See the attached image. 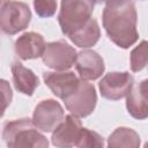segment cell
<instances>
[{
    "label": "cell",
    "instance_id": "cell-1",
    "mask_svg": "<svg viewBox=\"0 0 148 148\" xmlns=\"http://www.w3.org/2000/svg\"><path fill=\"white\" fill-rule=\"evenodd\" d=\"M102 23L109 39L118 47L128 49L139 39L138 13L132 0H108Z\"/></svg>",
    "mask_w": 148,
    "mask_h": 148
},
{
    "label": "cell",
    "instance_id": "cell-2",
    "mask_svg": "<svg viewBox=\"0 0 148 148\" xmlns=\"http://www.w3.org/2000/svg\"><path fill=\"white\" fill-rule=\"evenodd\" d=\"M2 139L6 146L10 148H45L49 146L46 136L39 132L32 119L29 118H20L5 123Z\"/></svg>",
    "mask_w": 148,
    "mask_h": 148
},
{
    "label": "cell",
    "instance_id": "cell-3",
    "mask_svg": "<svg viewBox=\"0 0 148 148\" xmlns=\"http://www.w3.org/2000/svg\"><path fill=\"white\" fill-rule=\"evenodd\" d=\"M96 0H61L58 22L65 36L82 28L91 17Z\"/></svg>",
    "mask_w": 148,
    "mask_h": 148
},
{
    "label": "cell",
    "instance_id": "cell-4",
    "mask_svg": "<svg viewBox=\"0 0 148 148\" xmlns=\"http://www.w3.org/2000/svg\"><path fill=\"white\" fill-rule=\"evenodd\" d=\"M31 21V10L22 1H8L1 5L0 25L6 35H16L28 28Z\"/></svg>",
    "mask_w": 148,
    "mask_h": 148
},
{
    "label": "cell",
    "instance_id": "cell-5",
    "mask_svg": "<svg viewBox=\"0 0 148 148\" xmlns=\"http://www.w3.org/2000/svg\"><path fill=\"white\" fill-rule=\"evenodd\" d=\"M66 109L79 118L90 116L97 104V94L92 83L81 79L79 88L68 97L62 99Z\"/></svg>",
    "mask_w": 148,
    "mask_h": 148
},
{
    "label": "cell",
    "instance_id": "cell-6",
    "mask_svg": "<svg viewBox=\"0 0 148 148\" xmlns=\"http://www.w3.org/2000/svg\"><path fill=\"white\" fill-rule=\"evenodd\" d=\"M77 52L64 39L46 44L42 56L43 62L54 71H67L75 65Z\"/></svg>",
    "mask_w": 148,
    "mask_h": 148
},
{
    "label": "cell",
    "instance_id": "cell-7",
    "mask_svg": "<svg viewBox=\"0 0 148 148\" xmlns=\"http://www.w3.org/2000/svg\"><path fill=\"white\" fill-rule=\"evenodd\" d=\"M65 112L59 102L52 98L40 101L32 113V121L40 132H53L64 120Z\"/></svg>",
    "mask_w": 148,
    "mask_h": 148
},
{
    "label": "cell",
    "instance_id": "cell-8",
    "mask_svg": "<svg viewBox=\"0 0 148 148\" xmlns=\"http://www.w3.org/2000/svg\"><path fill=\"white\" fill-rule=\"evenodd\" d=\"M134 84V77L128 72H110L98 83L102 97L110 101H119L130 92Z\"/></svg>",
    "mask_w": 148,
    "mask_h": 148
},
{
    "label": "cell",
    "instance_id": "cell-9",
    "mask_svg": "<svg viewBox=\"0 0 148 148\" xmlns=\"http://www.w3.org/2000/svg\"><path fill=\"white\" fill-rule=\"evenodd\" d=\"M43 80L52 94L60 99H65L72 95L81 82V79L71 71L45 72L43 73Z\"/></svg>",
    "mask_w": 148,
    "mask_h": 148
},
{
    "label": "cell",
    "instance_id": "cell-10",
    "mask_svg": "<svg viewBox=\"0 0 148 148\" xmlns=\"http://www.w3.org/2000/svg\"><path fill=\"white\" fill-rule=\"evenodd\" d=\"M82 130V123L79 117L74 114L65 116L64 120L52 132L51 142L56 147L68 148L75 147Z\"/></svg>",
    "mask_w": 148,
    "mask_h": 148
},
{
    "label": "cell",
    "instance_id": "cell-11",
    "mask_svg": "<svg viewBox=\"0 0 148 148\" xmlns=\"http://www.w3.org/2000/svg\"><path fill=\"white\" fill-rule=\"evenodd\" d=\"M75 68L80 79L84 81H94L102 76L105 71L103 58L94 50L83 49L77 52Z\"/></svg>",
    "mask_w": 148,
    "mask_h": 148
},
{
    "label": "cell",
    "instance_id": "cell-12",
    "mask_svg": "<svg viewBox=\"0 0 148 148\" xmlns=\"http://www.w3.org/2000/svg\"><path fill=\"white\" fill-rule=\"evenodd\" d=\"M46 43L44 37L35 31L22 34L14 43L16 56L21 60H30L40 58L44 53Z\"/></svg>",
    "mask_w": 148,
    "mask_h": 148
},
{
    "label": "cell",
    "instance_id": "cell-13",
    "mask_svg": "<svg viewBox=\"0 0 148 148\" xmlns=\"http://www.w3.org/2000/svg\"><path fill=\"white\" fill-rule=\"evenodd\" d=\"M10 71L15 89L23 95L32 96L35 90L39 86V80L37 75L30 68L24 67L18 61H14L12 64Z\"/></svg>",
    "mask_w": 148,
    "mask_h": 148
},
{
    "label": "cell",
    "instance_id": "cell-14",
    "mask_svg": "<svg viewBox=\"0 0 148 148\" xmlns=\"http://www.w3.org/2000/svg\"><path fill=\"white\" fill-rule=\"evenodd\" d=\"M69 40L81 47V49H88L97 44V42L101 38V29L97 23V21L91 17L82 28L75 30L68 36Z\"/></svg>",
    "mask_w": 148,
    "mask_h": 148
},
{
    "label": "cell",
    "instance_id": "cell-15",
    "mask_svg": "<svg viewBox=\"0 0 148 148\" xmlns=\"http://www.w3.org/2000/svg\"><path fill=\"white\" fill-rule=\"evenodd\" d=\"M126 109L134 119L143 120L148 118V98L141 92L138 84H133L126 95Z\"/></svg>",
    "mask_w": 148,
    "mask_h": 148
},
{
    "label": "cell",
    "instance_id": "cell-16",
    "mask_svg": "<svg viewBox=\"0 0 148 148\" xmlns=\"http://www.w3.org/2000/svg\"><path fill=\"white\" fill-rule=\"evenodd\" d=\"M141 143L139 134L130 127L116 128L108 139V147H131L138 148Z\"/></svg>",
    "mask_w": 148,
    "mask_h": 148
},
{
    "label": "cell",
    "instance_id": "cell-17",
    "mask_svg": "<svg viewBox=\"0 0 148 148\" xmlns=\"http://www.w3.org/2000/svg\"><path fill=\"white\" fill-rule=\"evenodd\" d=\"M131 69L138 73L148 67V40H142L131 51L130 56Z\"/></svg>",
    "mask_w": 148,
    "mask_h": 148
},
{
    "label": "cell",
    "instance_id": "cell-18",
    "mask_svg": "<svg viewBox=\"0 0 148 148\" xmlns=\"http://www.w3.org/2000/svg\"><path fill=\"white\" fill-rule=\"evenodd\" d=\"M104 146V139L97 132L82 127L79 140L75 147L79 148H102Z\"/></svg>",
    "mask_w": 148,
    "mask_h": 148
},
{
    "label": "cell",
    "instance_id": "cell-19",
    "mask_svg": "<svg viewBox=\"0 0 148 148\" xmlns=\"http://www.w3.org/2000/svg\"><path fill=\"white\" fill-rule=\"evenodd\" d=\"M34 9L39 17H51L57 12V0H34Z\"/></svg>",
    "mask_w": 148,
    "mask_h": 148
},
{
    "label": "cell",
    "instance_id": "cell-20",
    "mask_svg": "<svg viewBox=\"0 0 148 148\" xmlns=\"http://www.w3.org/2000/svg\"><path fill=\"white\" fill-rule=\"evenodd\" d=\"M1 89H2V95H3V108H2V114H3L6 108L12 102L13 94H12V89L6 80H1Z\"/></svg>",
    "mask_w": 148,
    "mask_h": 148
},
{
    "label": "cell",
    "instance_id": "cell-21",
    "mask_svg": "<svg viewBox=\"0 0 148 148\" xmlns=\"http://www.w3.org/2000/svg\"><path fill=\"white\" fill-rule=\"evenodd\" d=\"M138 86H139V88H140L141 92H142V94L148 98V79L142 80Z\"/></svg>",
    "mask_w": 148,
    "mask_h": 148
},
{
    "label": "cell",
    "instance_id": "cell-22",
    "mask_svg": "<svg viewBox=\"0 0 148 148\" xmlns=\"http://www.w3.org/2000/svg\"><path fill=\"white\" fill-rule=\"evenodd\" d=\"M108 0H96V2L97 3H101V2H106Z\"/></svg>",
    "mask_w": 148,
    "mask_h": 148
},
{
    "label": "cell",
    "instance_id": "cell-23",
    "mask_svg": "<svg viewBox=\"0 0 148 148\" xmlns=\"http://www.w3.org/2000/svg\"><path fill=\"white\" fill-rule=\"evenodd\" d=\"M8 1H10V0H1V5H5V3L8 2Z\"/></svg>",
    "mask_w": 148,
    "mask_h": 148
},
{
    "label": "cell",
    "instance_id": "cell-24",
    "mask_svg": "<svg viewBox=\"0 0 148 148\" xmlns=\"http://www.w3.org/2000/svg\"><path fill=\"white\" fill-rule=\"evenodd\" d=\"M145 147H148V142H146V143H145Z\"/></svg>",
    "mask_w": 148,
    "mask_h": 148
}]
</instances>
